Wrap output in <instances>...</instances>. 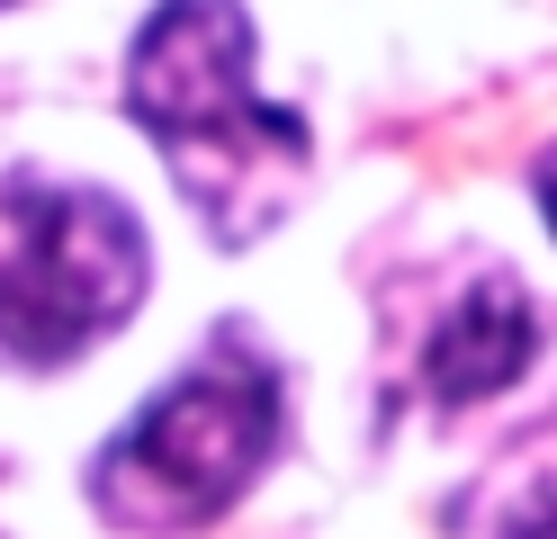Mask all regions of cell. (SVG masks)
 Returning <instances> with one entry per match:
<instances>
[{
    "instance_id": "cell-1",
    "label": "cell",
    "mask_w": 557,
    "mask_h": 539,
    "mask_svg": "<svg viewBox=\"0 0 557 539\" xmlns=\"http://www.w3.org/2000/svg\"><path fill=\"white\" fill-rule=\"evenodd\" d=\"M252 46L243 0H153L126 54V118L153 135L216 252H252L315 171L306 118L252 90Z\"/></svg>"
},
{
    "instance_id": "cell-2",
    "label": "cell",
    "mask_w": 557,
    "mask_h": 539,
    "mask_svg": "<svg viewBox=\"0 0 557 539\" xmlns=\"http://www.w3.org/2000/svg\"><path fill=\"white\" fill-rule=\"evenodd\" d=\"M288 422V378L278 359L225 323L181 378H171L145 414H135L109 450L90 458V513L135 539H189L225 522L243 494L261 486V467Z\"/></svg>"
},
{
    "instance_id": "cell-3",
    "label": "cell",
    "mask_w": 557,
    "mask_h": 539,
    "mask_svg": "<svg viewBox=\"0 0 557 539\" xmlns=\"http://www.w3.org/2000/svg\"><path fill=\"white\" fill-rule=\"evenodd\" d=\"M153 287L145 216L99 180L0 171V359L73 369Z\"/></svg>"
},
{
    "instance_id": "cell-4",
    "label": "cell",
    "mask_w": 557,
    "mask_h": 539,
    "mask_svg": "<svg viewBox=\"0 0 557 539\" xmlns=\"http://www.w3.org/2000/svg\"><path fill=\"white\" fill-rule=\"evenodd\" d=\"M531 359H540V306H531V287H521L512 270H485V279L459 287V306L432 323L423 387H432L441 414H459V405H476V395H504Z\"/></svg>"
},
{
    "instance_id": "cell-5",
    "label": "cell",
    "mask_w": 557,
    "mask_h": 539,
    "mask_svg": "<svg viewBox=\"0 0 557 539\" xmlns=\"http://www.w3.org/2000/svg\"><path fill=\"white\" fill-rule=\"evenodd\" d=\"M485 539H557V431L540 422V441H521L504 458L495 486H476Z\"/></svg>"
},
{
    "instance_id": "cell-6",
    "label": "cell",
    "mask_w": 557,
    "mask_h": 539,
    "mask_svg": "<svg viewBox=\"0 0 557 539\" xmlns=\"http://www.w3.org/2000/svg\"><path fill=\"white\" fill-rule=\"evenodd\" d=\"M531 198H540V216H548V234H557V144L540 154V171H531Z\"/></svg>"
},
{
    "instance_id": "cell-7",
    "label": "cell",
    "mask_w": 557,
    "mask_h": 539,
    "mask_svg": "<svg viewBox=\"0 0 557 539\" xmlns=\"http://www.w3.org/2000/svg\"><path fill=\"white\" fill-rule=\"evenodd\" d=\"M0 10H10V0H0Z\"/></svg>"
}]
</instances>
